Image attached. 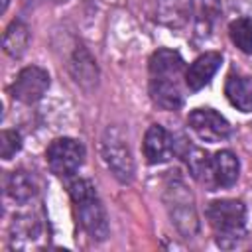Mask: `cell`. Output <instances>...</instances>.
Segmentation results:
<instances>
[{
	"label": "cell",
	"mask_w": 252,
	"mask_h": 252,
	"mask_svg": "<svg viewBox=\"0 0 252 252\" xmlns=\"http://www.w3.org/2000/svg\"><path fill=\"white\" fill-rule=\"evenodd\" d=\"M22 150V136L18 130H2L0 134V156L2 159H10Z\"/></svg>",
	"instance_id": "cell-20"
},
{
	"label": "cell",
	"mask_w": 252,
	"mask_h": 252,
	"mask_svg": "<svg viewBox=\"0 0 252 252\" xmlns=\"http://www.w3.org/2000/svg\"><path fill=\"white\" fill-rule=\"evenodd\" d=\"M167 195H169L167 209H169V215H171L175 226L185 236H193L197 232L199 222H197L191 193L185 189V185L181 181H173L171 185H167Z\"/></svg>",
	"instance_id": "cell-7"
},
{
	"label": "cell",
	"mask_w": 252,
	"mask_h": 252,
	"mask_svg": "<svg viewBox=\"0 0 252 252\" xmlns=\"http://www.w3.org/2000/svg\"><path fill=\"white\" fill-rule=\"evenodd\" d=\"M69 195L75 203V213L83 230L93 240H104L108 236V219L94 185L89 179H75L69 183Z\"/></svg>",
	"instance_id": "cell-2"
},
{
	"label": "cell",
	"mask_w": 252,
	"mask_h": 252,
	"mask_svg": "<svg viewBox=\"0 0 252 252\" xmlns=\"http://www.w3.org/2000/svg\"><path fill=\"white\" fill-rule=\"evenodd\" d=\"M28 43H30V30L24 22L20 20H14L6 32H4V37H2V47L4 51L10 55V57H22L28 49Z\"/></svg>",
	"instance_id": "cell-15"
},
{
	"label": "cell",
	"mask_w": 252,
	"mask_h": 252,
	"mask_svg": "<svg viewBox=\"0 0 252 252\" xmlns=\"http://www.w3.org/2000/svg\"><path fill=\"white\" fill-rule=\"evenodd\" d=\"M85 159V148L75 138H55L45 150V161L57 177H71Z\"/></svg>",
	"instance_id": "cell-5"
},
{
	"label": "cell",
	"mask_w": 252,
	"mask_h": 252,
	"mask_svg": "<svg viewBox=\"0 0 252 252\" xmlns=\"http://www.w3.org/2000/svg\"><path fill=\"white\" fill-rule=\"evenodd\" d=\"M185 161L187 167L191 171V175L199 181H203L205 185H209V169H211V156L197 148V146H185Z\"/></svg>",
	"instance_id": "cell-18"
},
{
	"label": "cell",
	"mask_w": 252,
	"mask_h": 252,
	"mask_svg": "<svg viewBox=\"0 0 252 252\" xmlns=\"http://www.w3.org/2000/svg\"><path fill=\"white\" fill-rule=\"evenodd\" d=\"M187 124L193 130V134L207 142V144H217V142H224L230 136V124L228 120L219 114L213 108H195L189 112L187 116Z\"/></svg>",
	"instance_id": "cell-6"
},
{
	"label": "cell",
	"mask_w": 252,
	"mask_h": 252,
	"mask_svg": "<svg viewBox=\"0 0 252 252\" xmlns=\"http://www.w3.org/2000/svg\"><path fill=\"white\" fill-rule=\"evenodd\" d=\"M47 89H49V73L37 65H30L16 75L10 93L16 100L24 104H33L39 98H43Z\"/></svg>",
	"instance_id": "cell-8"
},
{
	"label": "cell",
	"mask_w": 252,
	"mask_h": 252,
	"mask_svg": "<svg viewBox=\"0 0 252 252\" xmlns=\"http://www.w3.org/2000/svg\"><path fill=\"white\" fill-rule=\"evenodd\" d=\"M207 219L220 248H232L244 238L246 207L238 199H217L207 207Z\"/></svg>",
	"instance_id": "cell-3"
},
{
	"label": "cell",
	"mask_w": 252,
	"mask_h": 252,
	"mask_svg": "<svg viewBox=\"0 0 252 252\" xmlns=\"http://www.w3.org/2000/svg\"><path fill=\"white\" fill-rule=\"evenodd\" d=\"M71 73H73L75 81L81 83L83 87H93L96 83V77H98L96 63L85 47L75 49V55L71 59Z\"/></svg>",
	"instance_id": "cell-16"
},
{
	"label": "cell",
	"mask_w": 252,
	"mask_h": 252,
	"mask_svg": "<svg viewBox=\"0 0 252 252\" xmlns=\"http://www.w3.org/2000/svg\"><path fill=\"white\" fill-rule=\"evenodd\" d=\"M240 163L230 150H220L211 158L209 187H232L238 179Z\"/></svg>",
	"instance_id": "cell-11"
},
{
	"label": "cell",
	"mask_w": 252,
	"mask_h": 252,
	"mask_svg": "<svg viewBox=\"0 0 252 252\" xmlns=\"http://www.w3.org/2000/svg\"><path fill=\"white\" fill-rule=\"evenodd\" d=\"M100 156L110 173L120 183H132L134 179V159L124 136L116 128H106L100 138Z\"/></svg>",
	"instance_id": "cell-4"
},
{
	"label": "cell",
	"mask_w": 252,
	"mask_h": 252,
	"mask_svg": "<svg viewBox=\"0 0 252 252\" xmlns=\"http://www.w3.org/2000/svg\"><path fill=\"white\" fill-rule=\"evenodd\" d=\"M191 16V0H158L156 18L167 28L179 30L189 22Z\"/></svg>",
	"instance_id": "cell-13"
},
{
	"label": "cell",
	"mask_w": 252,
	"mask_h": 252,
	"mask_svg": "<svg viewBox=\"0 0 252 252\" xmlns=\"http://www.w3.org/2000/svg\"><path fill=\"white\" fill-rule=\"evenodd\" d=\"M183 59L173 49H158L150 57V96L163 110H177L183 104L181 93Z\"/></svg>",
	"instance_id": "cell-1"
},
{
	"label": "cell",
	"mask_w": 252,
	"mask_h": 252,
	"mask_svg": "<svg viewBox=\"0 0 252 252\" xmlns=\"http://www.w3.org/2000/svg\"><path fill=\"white\" fill-rule=\"evenodd\" d=\"M173 156V138L171 134L159 126V124H152L146 130L144 136V158L150 165H159L169 161V158Z\"/></svg>",
	"instance_id": "cell-9"
},
{
	"label": "cell",
	"mask_w": 252,
	"mask_h": 252,
	"mask_svg": "<svg viewBox=\"0 0 252 252\" xmlns=\"http://www.w3.org/2000/svg\"><path fill=\"white\" fill-rule=\"evenodd\" d=\"M220 63H222V55L217 51L199 55L185 71V85L189 87V91H201L203 87H207L215 77V73L219 71Z\"/></svg>",
	"instance_id": "cell-10"
},
{
	"label": "cell",
	"mask_w": 252,
	"mask_h": 252,
	"mask_svg": "<svg viewBox=\"0 0 252 252\" xmlns=\"http://www.w3.org/2000/svg\"><path fill=\"white\" fill-rule=\"evenodd\" d=\"M8 2H10V0H2V10H4V12H6V8H8Z\"/></svg>",
	"instance_id": "cell-21"
},
{
	"label": "cell",
	"mask_w": 252,
	"mask_h": 252,
	"mask_svg": "<svg viewBox=\"0 0 252 252\" xmlns=\"http://www.w3.org/2000/svg\"><path fill=\"white\" fill-rule=\"evenodd\" d=\"M39 232H41V226L37 222L35 217L32 215H20V217H14V222H12V228H10V234H12V242L14 246H22L24 242H33L39 238Z\"/></svg>",
	"instance_id": "cell-17"
},
{
	"label": "cell",
	"mask_w": 252,
	"mask_h": 252,
	"mask_svg": "<svg viewBox=\"0 0 252 252\" xmlns=\"http://www.w3.org/2000/svg\"><path fill=\"white\" fill-rule=\"evenodd\" d=\"M228 35L230 41L242 51V53H252V20L250 18H236L228 26Z\"/></svg>",
	"instance_id": "cell-19"
},
{
	"label": "cell",
	"mask_w": 252,
	"mask_h": 252,
	"mask_svg": "<svg viewBox=\"0 0 252 252\" xmlns=\"http://www.w3.org/2000/svg\"><path fill=\"white\" fill-rule=\"evenodd\" d=\"M224 94L228 102L240 112H252V77L248 75H228L224 85Z\"/></svg>",
	"instance_id": "cell-12"
},
{
	"label": "cell",
	"mask_w": 252,
	"mask_h": 252,
	"mask_svg": "<svg viewBox=\"0 0 252 252\" xmlns=\"http://www.w3.org/2000/svg\"><path fill=\"white\" fill-rule=\"evenodd\" d=\"M6 193L12 201L24 205L28 201H32L37 193V185L33 181V177L24 171V169H18V171H12L8 181H6Z\"/></svg>",
	"instance_id": "cell-14"
}]
</instances>
